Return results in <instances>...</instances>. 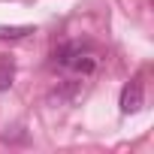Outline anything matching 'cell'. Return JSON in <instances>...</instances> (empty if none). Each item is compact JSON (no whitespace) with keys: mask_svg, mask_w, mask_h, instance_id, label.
Here are the masks:
<instances>
[{"mask_svg":"<svg viewBox=\"0 0 154 154\" xmlns=\"http://www.w3.org/2000/svg\"><path fill=\"white\" fill-rule=\"evenodd\" d=\"M121 112L124 115H136L142 106H145V91H142V79L139 75H133V79L121 88Z\"/></svg>","mask_w":154,"mask_h":154,"instance_id":"2","label":"cell"},{"mask_svg":"<svg viewBox=\"0 0 154 154\" xmlns=\"http://www.w3.org/2000/svg\"><path fill=\"white\" fill-rule=\"evenodd\" d=\"M51 66L66 69L72 75H82V79H91V75L100 69V54L94 51L91 42L72 39V42H60L51 51Z\"/></svg>","mask_w":154,"mask_h":154,"instance_id":"1","label":"cell"},{"mask_svg":"<svg viewBox=\"0 0 154 154\" xmlns=\"http://www.w3.org/2000/svg\"><path fill=\"white\" fill-rule=\"evenodd\" d=\"M12 75H15L12 60H0V91H6V88L12 85Z\"/></svg>","mask_w":154,"mask_h":154,"instance_id":"5","label":"cell"},{"mask_svg":"<svg viewBox=\"0 0 154 154\" xmlns=\"http://www.w3.org/2000/svg\"><path fill=\"white\" fill-rule=\"evenodd\" d=\"M33 33V27L30 24H12V27H0V39H24V36H30Z\"/></svg>","mask_w":154,"mask_h":154,"instance_id":"4","label":"cell"},{"mask_svg":"<svg viewBox=\"0 0 154 154\" xmlns=\"http://www.w3.org/2000/svg\"><path fill=\"white\" fill-rule=\"evenodd\" d=\"M79 94H82V85L75 82V79H66V82H60V85L54 88V94H51V97H54L57 103H72Z\"/></svg>","mask_w":154,"mask_h":154,"instance_id":"3","label":"cell"}]
</instances>
